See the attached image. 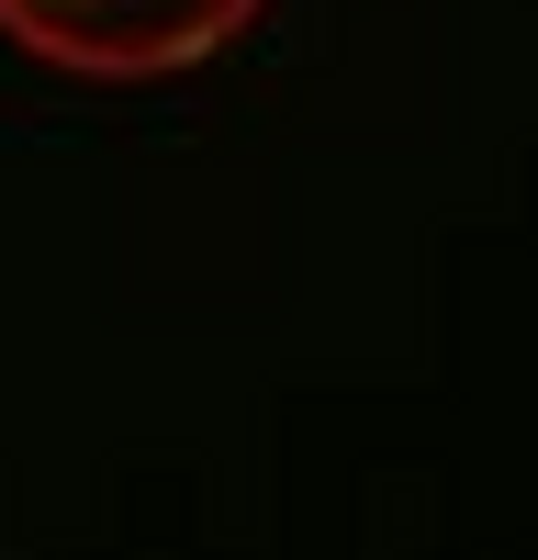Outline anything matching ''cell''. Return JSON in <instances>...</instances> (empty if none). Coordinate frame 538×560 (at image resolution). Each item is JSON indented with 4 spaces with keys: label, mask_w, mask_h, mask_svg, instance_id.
Returning <instances> with one entry per match:
<instances>
[{
    "label": "cell",
    "mask_w": 538,
    "mask_h": 560,
    "mask_svg": "<svg viewBox=\"0 0 538 560\" xmlns=\"http://www.w3.org/2000/svg\"><path fill=\"white\" fill-rule=\"evenodd\" d=\"M269 0H0V45H23L34 68L57 79H179V68H213Z\"/></svg>",
    "instance_id": "obj_1"
}]
</instances>
